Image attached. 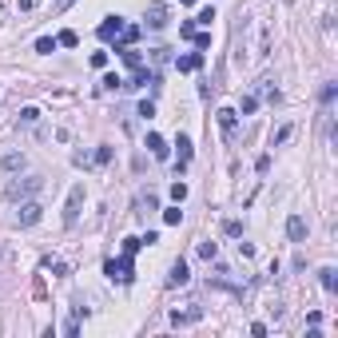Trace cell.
<instances>
[{
	"mask_svg": "<svg viewBox=\"0 0 338 338\" xmlns=\"http://www.w3.org/2000/svg\"><path fill=\"white\" fill-rule=\"evenodd\" d=\"M104 275H108L112 282H123V286H127V282L135 279V275H131V255H123V259H108V263H104Z\"/></svg>",
	"mask_w": 338,
	"mask_h": 338,
	"instance_id": "1",
	"label": "cell"
},
{
	"mask_svg": "<svg viewBox=\"0 0 338 338\" xmlns=\"http://www.w3.org/2000/svg\"><path fill=\"white\" fill-rule=\"evenodd\" d=\"M80 207H84V183H76V187L68 191V203H64V223L68 227L80 219Z\"/></svg>",
	"mask_w": 338,
	"mask_h": 338,
	"instance_id": "2",
	"label": "cell"
},
{
	"mask_svg": "<svg viewBox=\"0 0 338 338\" xmlns=\"http://www.w3.org/2000/svg\"><path fill=\"white\" fill-rule=\"evenodd\" d=\"M44 219V207L36 203V199H28V203H20V227H36Z\"/></svg>",
	"mask_w": 338,
	"mask_h": 338,
	"instance_id": "3",
	"label": "cell"
},
{
	"mask_svg": "<svg viewBox=\"0 0 338 338\" xmlns=\"http://www.w3.org/2000/svg\"><path fill=\"white\" fill-rule=\"evenodd\" d=\"M44 187V179H20V183H8V199H20V195H36Z\"/></svg>",
	"mask_w": 338,
	"mask_h": 338,
	"instance_id": "4",
	"label": "cell"
},
{
	"mask_svg": "<svg viewBox=\"0 0 338 338\" xmlns=\"http://www.w3.org/2000/svg\"><path fill=\"white\" fill-rule=\"evenodd\" d=\"M215 119H219V131L231 139V135H235V119H239V112H235V108H219V112H215Z\"/></svg>",
	"mask_w": 338,
	"mask_h": 338,
	"instance_id": "5",
	"label": "cell"
},
{
	"mask_svg": "<svg viewBox=\"0 0 338 338\" xmlns=\"http://www.w3.org/2000/svg\"><path fill=\"white\" fill-rule=\"evenodd\" d=\"M167 20H171L167 4H151V8H147V24H151V28H167Z\"/></svg>",
	"mask_w": 338,
	"mask_h": 338,
	"instance_id": "6",
	"label": "cell"
},
{
	"mask_svg": "<svg viewBox=\"0 0 338 338\" xmlns=\"http://www.w3.org/2000/svg\"><path fill=\"white\" fill-rule=\"evenodd\" d=\"M119 32H123V20H119V16H108V20L100 24V40H115Z\"/></svg>",
	"mask_w": 338,
	"mask_h": 338,
	"instance_id": "7",
	"label": "cell"
},
{
	"mask_svg": "<svg viewBox=\"0 0 338 338\" xmlns=\"http://www.w3.org/2000/svg\"><path fill=\"white\" fill-rule=\"evenodd\" d=\"M286 235H290L294 243H302V239H306V219H302V215H290V223H286Z\"/></svg>",
	"mask_w": 338,
	"mask_h": 338,
	"instance_id": "8",
	"label": "cell"
},
{
	"mask_svg": "<svg viewBox=\"0 0 338 338\" xmlns=\"http://www.w3.org/2000/svg\"><path fill=\"white\" fill-rule=\"evenodd\" d=\"M175 68L179 72H195V68H203V52H187V56L175 60Z\"/></svg>",
	"mask_w": 338,
	"mask_h": 338,
	"instance_id": "9",
	"label": "cell"
},
{
	"mask_svg": "<svg viewBox=\"0 0 338 338\" xmlns=\"http://www.w3.org/2000/svg\"><path fill=\"white\" fill-rule=\"evenodd\" d=\"M199 314H203L199 306H191V310H175L171 322H175V326H191V322H199Z\"/></svg>",
	"mask_w": 338,
	"mask_h": 338,
	"instance_id": "10",
	"label": "cell"
},
{
	"mask_svg": "<svg viewBox=\"0 0 338 338\" xmlns=\"http://www.w3.org/2000/svg\"><path fill=\"white\" fill-rule=\"evenodd\" d=\"M187 279H191V275H187V263H183V259H179V263H171V275H167L171 286H183Z\"/></svg>",
	"mask_w": 338,
	"mask_h": 338,
	"instance_id": "11",
	"label": "cell"
},
{
	"mask_svg": "<svg viewBox=\"0 0 338 338\" xmlns=\"http://www.w3.org/2000/svg\"><path fill=\"white\" fill-rule=\"evenodd\" d=\"M119 36H123V40L115 44V52H123V48H131V44L139 40V28H135V24H123V32H119Z\"/></svg>",
	"mask_w": 338,
	"mask_h": 338,
	"instance_id": "12",
	"label": "cell"
},
{
	"mask_svg": "<svg viewBox=\"0 0 338 338\" xmlns=\"http://www.w3.org/2000/svg\"><path fill=\"white\" fill-rule=\"evenodd\" d=\"M147 151H151L155 159H167V143H163V135L151 131V135H147Z\"/></svg>",
	"mask_w": 338,
	"mask_h": 338,
	"instance_id": "13",
	"label": "cell"
},
{
	"mask_svg": "<svg viewBox=\"0 0 338 338\" xmlns=\"http://www.w3.org/2000/svg\"><path fill=\"white\" fill-rule=\"evenodd\" d=\"M175 147H179V163H175V167L183 171L187 163H191V139H187V135H179V139H175Z\"/></svg>",
	"mask_w": 338,
	"mask_h": 338,
	"instance_id": "14",
	"label": "cell"
},
{
	"mask_svg": "<svg viewBox=\"0 0 338 338\" xmlns=\"http://www.w3.org/2000/svg\"><path fill=\"white\" fill-rule=\"evenodd\" d=\"M318 282L334 294V290H338V271H334V267H322V271H318Z\"/></svg>",
	"mask_w": 338,
	"mask_h": 338,
	"instance_id": "15",
	"label": "cell"
},
{
	"mask_svg": "<svg viewBox=\"0 0 338 338\" xmlns=\"http://www.w3.org/2000/svg\"><path fill=\"white\" fill-rule=\"evenodd\" d=\"M56 48H60V44H56V36H40V40H36V52H40V56H52Z\"/></svg>",
	"mask_w": 338,
	"mask_h": 338,
	"instance_id": "16",
	"label": "cell"
},
{
	"mask_svg": "<svg viewBox=\"0 0 338 338\" xmlns=\"http://www.w3.org/2000/svg\"><path fill=\"white\" fill-rule=\"evenodd\" d=\"M56 44H60V48H76V44H80V36L68 28V32H60V36H56Z\"/></svg>",
	"mask_w": 338,
	"mask_h": 338,
	"instance_id": "17",
	"label": "cell"
},
{
	"mask_svg": "<svg viewBox=\"0 0 338 338\" xmlns=\"http://www.w3.org/2000/svg\"><path fill=\"white\" fill-rule=\"evenodd\" d=\"M0 167H4V171H16V167H24V155H16V151H12V155H4V159H0Z\"/></svg>",
	"mask_w": 338,
	"mask_h": 338,
	"instance_id": "18",
	"label": "cell"
},
{
	"mask_svg": "<svg viewBox=\"0 0 338 338\" xmlns=\"http://www.w3.org/2000/svg\"><path fill=\"white\" fill-rule=\"evenodd\" d=\"M191 40H195V48H199V52H207V48H211V32H195Z\"/></svg>",
	"mask_w": 338,
	"mask_h": 338,
	"instance_id": "19",
	"label": "cell"
},
{
	"mask_svg": "<svg viewBox=\"0 0 338 338\" xmlns=\"http://www.w3.org/2000/svg\"><path fill=\"white\" fill-rule=\"evenodd\" d=\"M139 247H143V239H135V235H127V239H123V255H135Z\"/></svg>",
	"mask_w": 338,
	"mask_h": 338,
	"instance_id": "20",
	"label": "cell"
},
{
	"mask_svg": "<svg viewBox=\"0 0 338 338\" xmlns=\"http://www.w3.org/2000/svg\"><path fill=\"white\" fill-rule=\"evenodd\" d=\"M255 108H259V100H255V96H243V100H239V112H243V115H251Z\"/></svg>",
	"mask_w": 338,
	"mask_h": 338,
	"instance_id": "21",
	"label": "cell"
},
{
	"mask_svg": "<svg viewBox=\"0 0 338 338\" xmlns=\"http://www.w3.org/2000/svg\"><path fill=\"white\" fill-rule=\"evenodd\" d=\"M179 219H183V211H179V203H175V207H167V211H163V223H179Z\"/></svg>",
	"mask_w": 338,
	"mask_h": 338,
	"instance_id": "22",
	"label": "cell"
},
{
	"mask_svg": "<svg viewBox=\"0 0 338 338\" xmlns=\"http://www.w3.org/2000/svg\"><path fill=\"white\" fill-rule=\"evenodd\" d=\"M171 199L183 203V199H187V183H171Z\"/></svg>",
	"mask_w": 338,
	"mask_h": 338,
	"instance_id": "23",
	"label": "cell"
},
{
	"mask_svg": "<svg viewBox=\"0 0 338 338\" xmlns=\"http://www.w3.org/2000/svg\"><path fill=\"white\" fill-rule=\"evenodd\" d=\"M104 88H108V92H115V88H123V80H119L115 72H108V76H104Z\"/></svg>",
	"mask_w": 338,
	"mask_h": 338,
	"instance_id": "24",
	"label": "cell"
},
{
	"mask_svg": "<svg viewBox=\"0 0 338 338\" xmlns=\"http://www.w3.org/2000/svg\"><path fill=\"white\" fill-rule=\"evenodd\" d=\"M20 119H24V123H36V119H40V108H20Z\"/></svg>",
	"mask_w": 338,
	"mask_h": 338,
	"instance_id": "25",
	"label": "cell"
},
{
	"mask_svg": "<svg viewBox=\"0 0 338 338\" xmlns=\"http://www.w3.org/2000/svg\"><path fill=\"white\" fill-rule=\"evenodd\" d=\"M211 20H215V8H203V12H199V20H195V24H203V28H211Z\"/></svg>",
	"mask_w": 338,
	"mask_h": 338,
	"instance_id": "26",
	"label": "cell"
},
{
	"mask_svg": "<svg viewBox=\"0 0 338 338\" xmlns=\"http://www.w3.org/2000/svg\"><path fill=\"white\" fill-rule=\"evenodd\" d=\"M199 255H203V259H215L219 247H215V243H199Z\"/></svg>",
	"mask_w": 338,
	"mask_h": 338,
	"instance_id": "27",
	"label": "cell"
},
{
	"mask_svg": "<svg viewBox=\"0 0 338 338\" xmlns=\"http://www.w3.org/2000/svg\"><path fill=\"white\" fill-rule=\"evenodd\" d=\"M139 115H143V119H151V115H155V104H151V100H143V104H139Z\"/></svg>",
	"mask_w": 338,
	"mask_h": 338,
	"instance_id": "28",
	"label": "cell"
},
{
	"mask_svg": "<svg viewBox=\"0 0 338 338\" xmlns=\"http://www.w3.org/2000/svg\"><path fill=\"white\" fill-rule=\"evenodd\" d=\"M108 64V52H92V68H104Z\"/></svg>",
	"mask_w": 338,
	"mask_h": 338,
	"instance_id": "29",
	"label": "cell"
},
{
	"mask_svg": "<svg viewBox=\"0 0 338 338\" xmlns=\"http://www.w3.org/2000/svg\"><path fill=\"white\" fill-rule=\"evenodd\" d=\"M16 8H20V12H28V8H36V0H16Z\"/></svg>",
	"mask_w": 338,
	"mask_h": 338,
	"instance_id": "30",
	"label": "cell"
},
{
	"mask_svg": "<svg viewBox=\"0 0 338 338\" xmlns=\"http://www.w3.org/2000/svg\"><path fill=\"white\" fill-rule=\"evenodd\" d=\"M68 4H72V0H60V4H56V12H64V8H68Z\"/></svg>",
	"mask_w": 338,
	"mask_h": 338,
	"instance_id": "31",
	"label": "cell"
},
{
	"mask_svg": "<svg viewBox=\"0 0 338 338\" xmlns=\"http://www.w3.org/2000/svg\"><path fill=\"white\" fill-rule=\"evenodd\" d=\"M282 4H294V0H282Z\"/></svg>",
	"mask_w": 338,
	"mask_h": 338,
	"instance_id": "32",
	"label": "cell"
},
{
	"mask_svg": "<svg viewBox=\"0 0 338 338\" xmlns=\"http://www.w3.org/2000/svg\"><path fill=\"white\" fill-rule=\"evenodd\" d=\"M183 4H195V0H183Z\"/></svg>",
	"mask_w": 338,
	"mask_h": 338,
	"instance_id": "33",
	"label": "cell"
}]
</instances>
